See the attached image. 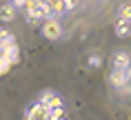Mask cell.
I'll return each instance as SVG.
<instances>
[{
  "instance_id": "cell-12",
  "label": "cell",
  "mask_w": 131,
  "mask_h": 120,
  "mask_svg": "<svg viewBox=\"0 0 131 120\" xmlns=\"http://www.w3.org/2000/svg\"><path fill=\"white\" fill-rule=\"evenodd\" d=\"M100 56H89V67H100Z\"/></svg>"
},
{
  "instance_id": "cell-14",
  "label": "cell",
  "mask_w": 131,
  "mask_h": 120,
  "mask_svg": "<svg viewBox=\"0 0 131 120\" xmlns=\"http://www.w3.org/2000/svg\"><path fill=\"white\" fill-rule=\"evenodd\" d=\"M27 22L31 25V27H36V25H40V20H38V18H31V16H27Z\"/></svg>"
},
{
  "instance_id": "cell-5",
  "label": "cell",
  "mask_w": 131,
  "mask_h": 120,
  "mask_svg": "<svg viewBox=\"0 0 131 120\" xmlns=\"http://www.w3.org/2000/svg\"><path fill=\"white\" fill-rule=\"evenodd\" d=\"M51 11V18H58L60 14H64V0H42Z\"/></svg>"
},
{
  "instance_id": "cell-4",
  "label": "cell",
  "mask_w": 131,
  "mask_h": 120,
  "mask_svg": "<svg viewBox=\"0 0 131 120\" xmlns=\"http://www.w3.org/2000/svg\"><path fill=\"white\" fill-rule=\"evenodd\" d=\"M129 64H131V58H129V53H127V51H118L116 56H113V69L124 71Z\"/></svg>"
},
{
  "instance_id": "cell-3",
  "label": "cell",
  "mask_w": 131,
  "mask_h": 120,
  "mask_svg": "<svg viewBox=\"0 0 131 120\" xmlns=\"http://www.w3.org/2000/svg\"><path fill=\"white\" fill-rule=\"evenodd\" d=\"M38 102H42L47 109H53V107H60V105H62L60 96H58L56 91H45V93L40 96V100H38Z\"/></svg>"
},
{
  "instance_id": "cell-6",
  "label": "cell",
  "mask_w": 131,
  "mask_h": 120,
  "mask_svg": "<svg viewBox=\"0 0 131 120\" xmlns=\"http://www.w3.org/2000/svg\"><path fill=\"white\" fill-rule=\"evenodd\" d=\"M116 36H118V38H129V36H131V22L118 20L116 22Z\"/></svg>"
},
{
  "instance_id": "cell-11",
  "label": "cell",
  "mask_w": 131,
  "mask_h": 120,
  "mask_svg": "<svg viewBox=\"0 0 131 120\" xmlns=\"http://www.w3.org/2000/svg\"><path fill=\"white\" fill-rule=\"evenodd\" d=\"M9 69H11V64H9L7 60H0V76H5Z\"/></svg>"
},
{
  "instance_id": "cell-2",
  "label": "cell",
  "mask_w": 131,
  "mask_h": 120,
  "mask_svg": "<svg viewBox=\"0 0 131 120\" xmlns=\"http://www.w3.org/2000/svg\"><path fill=\"white\" fill-rule=\"evenodd\" d=\"M42 34H45V38H49V40H58L62 36V25L58 22V18H47L45 25H42Z\"/></svg>"
},
{
  "instance_id": "cell-7",
  "label": "cell",
  "mask_w": 131,
  "mask_h": 120,
  "mask_svg": "<svg viewBox=\"0 0 131 120\" xmlns=\"http://www.w3.org/2000/svg\"><path fill=\"white\" fill-rule=\"evenodd\" d=\"M0 18L5 22H11L16 18V7H11V5H2L0 7Z\"/></svg>"
},
{
  "instance_id": "cell-13",
  "label": "cell",
  "mask_w": 131,
  "mask_h": 120,
  "mask_svg": "<svg viewBox=\"0 0 131 120\" xmlns=\"http://www.w3.org/2000/svg\"><path fill=\"white\" fill-rule=\"evenodd\" d=\"M73 7H76V0H64V11H69Z\"/></svg>"
},
{
  "instance_id": "cell-15",
  "label": "cell",
  "mask_w": 131,
  "mask_h": 120,
  "mask_svg": "<svg viewBox=\"0 0 131 120\" xmlns=\"http://www.w3.org/2000/svg\"><path fill=\"white\" fill-rule=\"evenodd\" d=\"M7 36H9V31H5V29L0 27V42H2V40H5V38H7Z\"/></svg>"
},
{
  "instance_id": "cell-8",
  "label": "cell",
  "mask_w": 131,
  "mask_h": 120,
  "mask_svg": "<svg viewBox=\"0 0 131 120\" xmlns=\"http://www.w3.org/2000/svg\"><path fill=\"white\" fill-rule=\"evenodd\" d=\"M127 80H124V71H118V69H113L111 71V76H109V85H113V87H122Z\"/></svg>"
},
{
  "instance_id": "cell-1",
  "label": "cell",
  "mask_w": 131,
  "mask_h": 120,
  "mask_svg": "<svg viewBox=\"0 0 131 120\" xmlns=\"http://www.w3.org/2000/svg\"><path fill=\"white\" fill-rule=\"evenodd\" d=\"M25 9H27V16L38 18V20H47V18H51V11H49V7L42 2V0H29L27 5H25Z\"/></svg>"
},
{
  "instance_id": "cell-10",
  "label": "cell",
  "mask_w": 131,
  "mask_h": 120,
  "mask_svg": "<svg viewBox=\"0 0 131 120\" xmlns=\"http://www.w3.org/2000/svg\"><path fill=\"white\" fill-rule=\"evenodd\" d=\"M49 120H64V107H53L49 109Z\"/></svg>"
},
{
  "instance_id": "cell-9",
  "label": "cell",
  "mask_w": 131,
  "mask_h": 120,
  "mask_svg": "<svg viewBox=\"0 0 131 120\" xmlns=\"http://www.w3.org/2000/svg\"><path fill=\"white\" fill-rule=\"evenodd\" d=\"M118 20H127V22H131V5H129V2L120 5V9H118Z\"/></svg>"
},
{
  "instance_id": "cell-16",
  "label": "cell",
  "mask_w": 131,
  "mask_h": 120,
  "mask_svg": "<svg viewBox=\"0 0 131 120\" xmlns=\"http://www.w3.org/2000/svg\"><path fill=\"white\" fill-rule=\"evenodd\" d=\"M27 2H29V0H27Z\"/></svg>"
}]
</instances>
